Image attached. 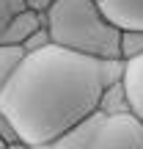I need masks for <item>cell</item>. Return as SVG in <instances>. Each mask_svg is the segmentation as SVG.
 <instances>
[{
	"label": "cell",
	"mask_w": 143,
	"mask_h": 149,
	"mask_svg": "<svg viewBox=\"0 0 143 149\" xmlns=\"http://www.w3.org/2000/svg\"><path fill=\"white\" fill-rule=\"evenodd\" d=\"M50 42L94 58H121V31L102 14L99 0H53L44 11Z\"/></svg>",
	"instance_id": "2"
},
{
	"label": "cell",
	"mask_w": 143,
	"mask_h": 149,
	"mask_svg": "<svg viewBox=\"0 0 143 149\" xmlns=\"http://www.w3.org/2000/svg\"><path fill=\"white\" fill-rule=\"evenodd\" d=\"M22 8H28L25 0H0V33H3V28L8 25V19L14 14H19Z\"/></svg>",
	"instance_id": "9"
},
{
	"label": "cell",
	"mask_w": 143,
	"mask_h": 149,
	"mask_svg": "<svg viewBox=\"0 0 143 149\" xmlns=\"http://www.w3.org/2000/svg\"><path fill=\"white\" fill-rule=\"evenodd\" d=\"M121 58H94L47 44L25 53L0 88V111L14 124L19 141L41 146L94 113L105 88L121 80Z\"/></svg>",
	"instance_id": "1"
},
{
	"label": "cell",
	"mask_w": 143,
	"mask_h": 149,
	"mask_svg": "<svg viewBox=\"0 0 143 149\" xmlns=\"http://www.w3.org/2000/svg\"><path fill=\"white\" fill-rule=\"evenodd\" d=\"M0 138H3L6 144H14V141H19V138H17V130H14V124L8 122V116H6L3 111H0Z\"/></svg>",
	"instance_id": "11"
},
{
	"label": "cell",
	"mask_w": 143,
	"mask_h": 149,
	"mask_svg": "<svg viewBox=\"0 0 143 149\" xmlns=\"http://www.w3.org/2000/svg\"><path fill=\"white\" fill-rule=\"evenodd\" d=\"M6 146H8V144H6V141H3V138H0V149H6Z\"/></svg>",
	"instance_id": "13"
},
{
	"label": "cell",
	"mask_w": 143,
	"mask_h": 149,
	"mask_svg": "<svg viewBox=\"0 0 143 149\" xmlns=\"http://www.w3.org/2000/svg\"><path fill=\"white\" fill-rule=\"evenodd\" d=\"M39 28H44V14L41 11H33V8H22L19 14H14L8 19V25L3 28L0 44H17V47H22L25 39L30 36V33H36Z\"/></svg>",
	"instance_id": "6"
},
{
	"label": "cell",
	"mask_w": 143,
	"mask_h": 149,
	"mask_svg": "<svg viewBox=\"0 0 143 149\" xmlns=\"http://www.w3.org/2000/svg\"><path fill=\"white\" fill-rule=\"evenodd\" d=\"M25 58V50L17 44H0V88L8 83V77L17 72L19 61Z\"/></svg>",
	"instance_id": "7"
},
{
	"label": "cell",
	"mask_w": 143,
	"mask_h": 149,
	"mask_svg": "<svg viewBox=\"0 0 143 149\" xmlns=\"http://www.w3.org/2000/svg\"><path fill=\"white\" fill-rule=\"evenodd\" d=\"M118 53H121V61H129V58L143 55V31H121Z\"/></svg>",
	"instance_id": "8"
},
{
	"label": "cell",
	"mask_w": 143,
	"mask_h": 149,
	"mask_svg": "<svg viewBox=\"0 0 143 149\" xmlns=\"http://www.w3.org/2000/svg\"><path fill=\"white\" fill-rule=\"evenodd\" d=\"M33 149H143V124L129 111L96 108L50 144Z\"/></svg>",
	"instance_id": "3"
},
{
	"label": "cell",
	"mask_w": 143,
	"mask_h": 149,
	"mask_svg": "<svg viewBox=\"0 0 143 149\" xmlns=\"http://www.w3.org/2000/svg\"><path fill=\"white\" fill-rule=\"evenodd\" d=\"M99 8L118 31H143V0H99Z\"/></svg>",
	"instance_id": "4"
},
{
	"label": "cell",
	"mask_w": 143,
	"mask_h": 149,
	"mask_svg": "<svg viewBox=\"0 0 143 149\" xmlns=\"http://www.w3.org/2000/svg\"><path fill=\"white\" fill-rule=\"evenodd\" d=\"M47 44H53V42H50V33H47V28H39L36 33H30V36L25 39L22 50H25V53H36V50L47 47Z\"/></svg>",
	"instance_id": "10"
},
{
	"label": "cell",
	"mask_w": 143,
	"mask_h": 149,
	"mask_svg": "<svg viewBox=\"0 0 143 149\" xmlns=\"http://www.w3.org/2000/svg\"><path fill=\"white\" fill-rule=\"evenodd\" d=\"M25 6H28V8H33V11H41V14H44V11L53 6V0H25Z\"/></svg>",
	"instance_id": "12"
},
{
	"label": "cell",
	"mask_w": 143,
	"mask_h": 149,
	"mask_svg": "<svg viewBox=\"0 0 143 149\" xmlns=\"http://www.w3.org/2000/svg\"><path fill=\"white\" fill-rule=\"evenodd\" d=\"M121 86H124V97H127L129 113L143 124V55L124 61Z\"/></svg>",
	"instance_id": "5"
}]
</instances>
